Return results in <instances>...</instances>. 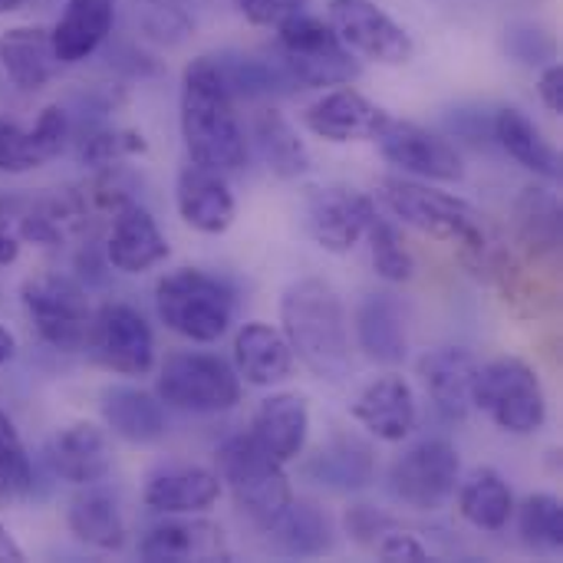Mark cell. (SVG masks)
I'll use <instances>...</instances> for the list:
<instances>
[{
    "label": "cell",
    "instance_id": "cell-9",
    "mask_svg": "<svg viewBox=\"0 0 563 563\" xmlns=\"http://www.w3.org/2000/svg\"><path fill=\"white\" fill-rule=\"evenodd\" d=\"M20 297L36 336L46 346L59 353H76L86 346L92 313H89L86 290L76 280L59 274H36L23 280Z\"/></svg>",
    "mask_w": 563,
    "mask_h": 563
},
{
    "label": "cell",
    "instance_id": "cell-25",
    "mask_svg": "<svg viewBox=\"0 0 563 563\" xmlns=\"http://www.w3.org/2000/svg\"><path fill=\"white\" fill-rule=\"evenodd\" d=\"M221 498L218 472L198 465L165 468L148 478L145 485V508L158 515H201Z\"/></svg>",
    "mask_w": 563,
    "mask_h": 563
},
{
    "label": "cell",
    "instance_id": "cell-30",
    "mask_svg": "<svg viewBox=\"0 0 563 563\" xmlns=\"http://www.w3.org/2000/svg\"><path fill=\"white\" fill-rule=\"evenodd\" d=\"M102 419L129 445H152L165 435V409L162 402L132 386H112L102 393Z\"/></svg>",
    "mask_w": 563,
    "mask_h": 563
},
{
    "label": "cell",
    "instance_id": "cell-39",
    "mask_svg": "<svg viewBox=\"0 0 563 563\" xmlns=\"http://www.w3.org/2000/svg\"><path fill=\"white\" fill-rule=\"evenodd\" d=\"M33 495V465L13 429L0 412V508H16Z\"/></svg>",
    "mask_w": 563,
    "mask_h": 563
},
{
    "label": "cell",
    "instance_id": "cell-38",
    "mask_svg": "<svg viewBox=\"0 0 563 563\" xmlns=\"http://www.w3.org/2000/svg\"><path fill=\"white\" fill-rule=\"evenodd\" d=\"M142 33L158 46H178L195 33V0H135Z\"/></svg>",
    "mask_w": 563,
    "mask_h": 563
},
{
    "label": "cell",
    "instance_id": "cell-50",
    "mask_svg": "<svg viewBox=\"0 0 563 563\" xmlns=\"http://www.w3.org/2000/svg\"><path fill=\"white\" fill-rule=\"evenodd\" d=\"M0 561H10V563H20L26 561V554H23V548L10 538V531L0 525Z\"/></svg>",
    "mask_w": 563,
    "mask_h": 563
},
{
    "label": "cell",
    "instance_id": "cell-17",
    "mask_svg": "<svg viewBox=\"0 0 563 563\" xmlns=\"http://www.w3.org/2000/svg\"><path fill=\"white\" fill-rule=\"evenodd\" d=\"M7 208L13 221V234L20 241H33L43 247L63 244L69 234H76L86 224V198L69 188L36 198H16Z\"/></svg>",
    "mask_w": 563,
    "mask_h": 563
},
{
    "label": "cell",
    "instance_id": "cell-26",
    "mask_svg": "<svg viewBox=\"0 0 563 563\" xmlns=\"http://www.w3.org/2000/svg\"><path fill=\"white\" fill-rule=\"evenodd\" d=\"M115 3L119 0H66V10L49 33L59 66L82 63L106 43L115 23Z\"/></svg>",
    "mask_w": 563,
    "mask_h": 563
},
{
    "label": "cell",
    "instance_id": "cell-14",
    "mask_svg": "<svg viewBox=\"0 0 563 563\" xmlns=\"http://www.w3.org/2000/svg\"><path fill=\"white\" fill-rule=\"evenodd\" d=\"M373 214H376V208L366 195H360L353 188H340V185L310 191V198L303 205L307 234L317 241V247H323L330 254L353 251L360 244V238H366Z\"/></svg>",
    "mask_w": 563,
    "mask_h": 563
},
{
    "label": "cell",
    "instance_id": "cell-51",
    "mask_svg": "<svg viewBox=\"0 0 563 563\" xmlns=\"http://www.w3.org/2000/svg\"><path fill=\"white\" fill-rule=\"evenodd\" d=\"M13 356H16V340H13V333L7 327H0V366L10 363Z\"/></svg>",
    "mask_w": 563,
    "mask_h": 563
},
{
    "label": "cell",
    "instance_id": "cell-16",
    "mask_svg": "<svg viewBox=\"0 0 563 563\" xmlns=\"http://www.w3.org/2000/svg\"><path fill=\"white\" fill-rule=\"evenodd\" d=\"M389 112L376 102H369L356 89H336L317 99L307 112L303 122L313 135L327 142H369L379 139V132L389 125Z\"/></svg>",
    "mask_w": 563,
    "mask_h": 563
},
{
    "label": "cell",
    "instance_id": "cell-33",
    "mask_svg": "<svg viewBox=\"0 0 563 563\" xmlns=\"http://www.w3.org/2000/svg\"><path fill=\"white\" fill-rule=\"evenodd\" d=\"M515 231L534 257H558L563 241L561 198L551 188H525L515 201Z\"/></svg>",
    "mask_w": 563,
    "mask_h": 563
},
{
    "label": "cell",
    "instance_id": "cell-28",
    "mask_svg": "<svg viewBox=\"0 0 563 563\" xmlns=\"http://www.w3.org/2000/svg\"><path fill=\"white\" fill-rule=\"evenodd\" d=\"M234 373L251 386H277L294 373V350L267 323H244L234 340Z\"/></svg>",
    "mask_w": 563,
    "mask_h": 563
},
{
    "label": "cell",
    "instance_id": "cell-13",
    "mask_svg": "<svg viewBox=\"0 0 563 563\" xmlns=\"http://www.w3.org/2000/svg\"><path fill=\"white\" fill-rule=\"evenodd\" d=\"M379 152L389 165H396L409 175H419V178H432V181H462L465 178V162H462L459 148L449 139H442L416 122L389 119V125L379 132Z\"/></svg>",
    "mask_w": 563,
    "mask_h": 563
},
{
    "label": "cell",
    "instance_id": "cell-11",
    "mask_svg": "<svg viewBox=\"0 0 563 563\" xmlns=\"http://www.w3.org/2000/svg\"><path fill=\"white\" fill-rule=\"evenodd\" d=\"M86 346L99 366L119 376H145L155 366L152 327L129 303H106L89 323Z\"/></svg>",
    "mask_w": 563,
    "mask_h": 563
},
{
    "label": "cell",
    "instance_id": "cell-19",
    "mask_svg": "<svg viewBox=\"0 0 563 563\" xmlns=\"http://www.w3.org/2000/svg\"><path fill=\"white\" fill-rule=\"evenodd\" d=\"M475 373H478V360L472 350H462V346H442L419 360L422 386L432 396L439 416L449 422H465L472 409Z\"/></svg>",
    "mask_w": 563,
    "mask_h": 563
},
{
    "label": "cell",
    "instance_id": "cell-20",
    "mask_svg": "<svg viewBox=\"0 0 563 563\" xmlns=\"http://www.w3.org/2000/svg\"><path fill=\"white\" fill-rule=\"evenodd\" d=\"M416 396L402 376H379L353 402V419L383 442H402L416 429Z\"/></svg>",
    "mask_w": 563,
    "mask_h": 563
},
{
    "label": "cell",
    "instance_id": "cell-2",
    "mask_svg": "<svg viewBox=\"0 0 563 563\" xmlns=\"http://www.w3.org/2000/svg\"><path fill=\"white\" fill-rule=\"evenodd\" d=\"M280 323L294 356L320 379L343 383L350 376V333L340 294L317 277H303L284 290Z\"/></svg>",
    "mask_w": 563,
    "mask_h": 563
},
{
    "label": "cell",
    "instance_id": "cell-15",
    "mask_svg": "<svg viewBox=\"0 0 563 563\" xmlns=\"http://www.w3.org/2000/svg\"><path fill=\"white\" fill-rule=\"evenodd\" d=\"M165 257H168V241L158 231L148 208L139 205L135 198L122 201L112 211V231L106 241L109 267H115L122 274H145L155 264H162Z\"/></svg>",
    "mask_w": 563,
    "mask_h": 563
},
{
    "label": "cell",
    "instance_id": "cell-44",
    "mask_svg": "<svg viewBox=\"0 0 563 563\" xmlns=\"http://www.w3.org/2000/svg\"><path fill=\"white\" fill-rule=\"evenodd\" d=\"M505 46L525 66H548L558 56V46H554L551 33L534 26V23H515L508 30V36H505Z\"/></svg>",
    "mask_w": 563,
    "mask_h": 563
},
{
    "label": "cell",
    "instance_id": "cell-37",
    "mask_svg": "<svg viewBox=\"0 0 563 563\" xmlns=\"http://www.w3.org/2000/svg\"><path fill=\"white\" fill-rule=\"evenodd\" d=\"M254 145L261 152V162L277 175V178H300L310 172V152L297 129L277 112L264 109L254 119Z\"/></svg>",
    "mask_w": 563,
    "mask_h": 563
},
{
    "label": "cell",
    "instance_id": "cell-49",
    "mask_svg": "<svg viewBox=\"0 0 563 563\" xmlns=\"http://www.w3.org/2000/svg\"><path fill=\"white\" fill-rule=\"evenodd\" d=\"M20 254V238L10 228H0V264H13Z\"/></svg>",
    "mask_w": 563,
    "mask_h": 563
},
{
    "label": "cell",
    "instance_id": "cell-23",
    "mask_svg": "<svg viewBox=\"0 0 563 563\" xmlns=\"http://www.w3.org/2000/svg\"><path fill=\"white\" fill-rule=\"evenodd\" d=\"M303 475L327 492H363L376 478L373 445L356 435H336L307 459Z\"/></svg>",
    "mask_w": 563,
    "mask_h": 563
},
{
    "label": "cell",
    "instance_id": "cell-36",
    "mask_svg": "<svg viewBox=\"0 0 563 563\" xmlns=\"http://www.w3.org/2000/svg\"><path fill=\"white\" fill-rule=\"evenodd\" d=\"M66 521L76 541L96 551H119L125 544V521H122L119 501L109 492H99L96 485H89L86 495L73 498Z\"/></svg>",
    "mask_w": 563,
    "mask_h": 563
},
{
    "label": "cell",
    "instance_id": "cell-45",
    "mask_svg": "<svg viewBox=\"0 0 563 563\" xmlns=\"http://www.w3.org/2000/svg\"><path fill=\"white\" fill-rule=\"evenodd\" d=\"M343 528L360 548H376L393 531V518L373 505H353L343 518Z\"/></svg>",
    "mask_w": 563,
    "mask_h": 563
},
{
    "label": "cell",
    "instance_id": "cell-46",
    "mask_svg": "<svg viewBox=\"0 0 563 563\" xmlns=\"http://www.w3.org/2000/svg\"><path fill=\"white\" fill-rule=\"evenodd\" d=\"M241 16L254 26H280L307 10V0H234Z\"/></svg>",
    "mask_w": 563,
    "mask_h": 563
},
{
    "label": "cell",
    "instance_id": "cell-27",
    "mask_svg": "<svg viewBox=\"0 0 563 563\" xmlns=\"http://www.w3.org/2000/svg\"><path fill=\"white\" fill-rule=\"evenodd\" d=\"M360 350L379 366H399L409 356L402 307L393 294H369L356 310Z\"/></svg>",
    "mask_w": 563,
    "mask_h": 563
},
{
    "label": "cell",
    "instance_id": "cell-21",
    "mask_svg": "<svg viewBox=\"0 0 563 563\" xmlns=\"http://www.w3.org/2000/svg\"><path fill=\"white\" fill-rule=\"evenodd\" d=\"M49 465H53L56 478H63L76 488H89V485L106 482V475L112 472V452H109L106 432L92 422L66 426L53 439Z\"/></svg>",
    "mask_w": 563,
    "mask_h": 563
},
{
    "label": "cell",
    "instance_id": "cell-8",
    "mask_svg": "<svg viewBox=\"0 0 563 563\" xmlns=\"http://www.w3.org/2000/svg\"><path fill=\"white\" fill-rule=\"evenodd\" d=\"M158 399L172 409L214 416L241 402V376L208 353H175L158 373Z\"/></svg>",
    "mask_w": 563,
    "mask_h": 563
},
{
    "label": "cell",
    "instance_id": "cell-31",
    "mask_svg": "<svg viewBox=\"0 0 563 563\" xmlns=\"http://www.w3.org/2000/svg\"><path fill=\"white\" fill-rule=\"evenodd\" d=\"M492 135L528 172H534L541 178H558L561 175V158H558L554 145L541 135V129L521 109H515V106L498 109L495 119H492Z\"/></svg>",
    "mask_w": 563,
    "mask_h": 563
},
{
    "label": "cell",
    "instance_id": "cell-4",
    "mask_svg": "<svg viewBox=\"0 0 563 563\" xmlns=\"http://www.w3.org/2000/svg\"><path fill=\"white\" fill-rule=\"evenodd\" d=\"M277 63L290 76L294 89L343 86L360 76V63L340 43L336 30L307 10L277 26Z\"/></svg>",
    "mask_w": 563,
    "mask_h": 563
},
{
    "label": "cell",
    "instance_id": "cell-10",
    "mask_svg": "<svg viewBox=\"0 0 563 563\" xmlns=\"http://www.w3.org/2000/svg\"><path fill=\"white\" fill-rule=\"evenodd\" d=\"M462 462L452 442L426 439L402 452L389 468V492L416 511H442L459 488Z\"/></svg>",
    "mask_w": 563,
    "mask_h": 563
},
{
    "label": "cell",
    "instance_id": "cell-24",
    "mask_svg": "<svg viewBox=\"0 0 563 563\" xmlns=\"http://www.w3.org/2000/svg\"><path fill=\"white\" fill-rule=\"evenodd\" d=\"M307 432H310V409H307V399L297 393H277L264 399L251 422L254 442L267 455H274L280 465L294 462L303 452Z\"/></svg>",
    "mask_w": 563,
    "mask_h": 563
},
{
    "label": "cell",
    "instance_id": "cell-3",
    "mask_svg": "<svg viewBox=\"0 0 563 563\" xmlns=\"http://www.w3.org/2000/svg\"><path fill=\"white\" fill-rule=\"evenodd\" d=\"M155 307L172 333L191 343H218L234 320V290L198 267H181L158 280Z\"/></svg>",
    "mask_w": 563,
    "mask_h": 563
},
{
    "label": "cell",
    "instance_id": "cell-43",
    "mask_svg": "<svg viewBox=\"0 0 563 563\" xmlns=\"http://www.w3.org/2000/svg\"><path fill=\"white\" fill-rule=\"evenodd\" d=\"M49 158H53L49 148L36 139L33 129L0 122V172L23 175V172H33L40 165H46Z\"/></svg>",
    "mask_w": 563,
    "mask_h": 563
},
{
    "label": "cell",
    "instance_id": "cell-40",
    "mask_svg": "<svg viewBox=\"0 0 563 563\" xmlns=\"http://www.w3.org/2000/svg\"><path fill=\"white\" fill-rule=\"evenodd\" d=\"M521 541L538 554H561L563 548V508L554 495H531L518 515Z\"/></svg>",
    "mask_w": 563,
    "mask_h": 563
},
{
    "label": "cell",
    "instance_id": "cell-12",
    "mask_svg": "<svg viewBox=\"0 0 563 563\" xmlns=\"http://www.w3.org/2000/svg\"><path fill=\"white\" fill-rule=\"evenodd\" d=\"M330 26L350 53L383 66L409 63L416 53L412 36L373 0H330Z\"/></svg>",
    "mask_w": 563,
    "mask_h": 563
},
{
    "label": "cell",
    "instance_id": "cell-1",
    "mask_svg": "<svg viewBox=\"0 0 563 563\" xmlns=\"http://www.w3.org/2000/svg\"><path fill=\"white\" fill-rule=\"evenodd\" d=\"M181 135L191 162L205 168L238 172L247 165V139L234 112V96L211 56L191 59L181 76Z\"/></svg>",
    "mask_w": 563,
    "mask_h": 563
},
{
    "label": "cell",
    "instance_id": "cell-18",
    "mask_svg": "<svg viewBox=\"0 0 563 563\" xmlns=\"http://www.w3.org/2000/svg\"><path fill=\"white\" fill-rule=\"evenodd\" d=\"M175 205L181 221L201 234H221L234 221V195L224 181V172L205 168L198 162H188L178 172Z\"/></svg>",
    "mask_w": 563,
    "mask_h": 563
},
{
    "label": "cell",
    "instance_id": "cell-7",
    "mask_svg": "<svg viewBox=\"0 0 563 563\" xmlns=\"http://www.w3.org/2000/svg\"><path fill=\"white\" fill-rule=\"evenodd\" d=\"M472 406H478L492 422L511 435H531L548 422V396L538 373L518 360L501 356L478 366L472 383Z\"/></svg>",
    "mask_w": 563,
    "mask_h": 563
},
{
    "label": "cell",
    "instance_id": "cell-41",
    "mask_svg": "<svg viewBox=\"0 0 563 563\" xmlns=\"http://www.w3.org/2000/svg\"><path fill=\"white\" fill-rule=\"evenodd\" d=\"M145 152V139L139 132H129V129H109L102 122H89L79 139H76V155L82 165H92V168H109L129 155H139Z\"/></svg>",
    "mask_w": 563,
    "mask_h": 563
},
{
    "label": "cell",
    "instance_id": "cell-5",
    "mask_svg": "<svg viewBox=\"0 0 563 563\" xmlns=\"http://www.w3.org/2000/svg\"><path fill=\"white\" fill-rule=\"evenodd\" d=\"M218 478L231 488L234 505L261 528H271L294 501L284 465L267 455L251 432L234 435L218 449Z\"/></svg>",
    "mask_w": 563,
    "mask_h": 563
},
{
    "label": "cell",
    "instance_id": "cell-48",
    "mask_svg": "<svg viewBox=\"0 0 563 563\" xmlns=\"http://www.w3.org/2000/svg\"><path fill=\"white\" fill-rule=\"evenodd\" d=\"M538 92L544 99V106L561 115L563 112V66L558 59H551L544 69H541V79H538Z\"/></svg>",
    "mask_w": 563,
    "mask_h": 563
},
{
    "label": "cell",
    "instance_id": "cell-29",
    "mask_svg": "<svg viewBox=\"0 0 563 563\" xmlns=\"http://www.w3.org/2000/svg\"><path fill=\"white\" fill-rule=\"evenodd\" d=\"M0 66L13 79V86H20L26 92L43 89L59 69L49 30H43V26L3 30L0 33Z\"/></svg>",
    "mask_w": 563,
    "mask_h": 563
},
{
    "label": "cell",
    "instance_id": "cell-34",
    "mask_svg": "<svg viewBox=\"0 0 563 563\" xmlns=\"http://www.w3.org/2000/svg\"><path fill=\"white\" fill-rule=\"evenodd\" d=\"M455 492H459V511L468 525H475L478 531L508 528L515 515V495L495 468H475Z\"/></svg>",
    "mask_w": 563,
    "mask_h": 563
},
{
    "label": "cell",
    "instance_id": "cell-32",
    "mask_svg": "<svg viewBox=\"0 0 563 563\" xmlns=\"http://www.w3.org/2000/svg\"><path fill=\"white\" fill-rule=\"evenodd\" d=\"M267 531L277 551L287 558H320L333 551V541H336L330 515L310 501H290Z\"/></svg>",
    "mask_w": 563,
    "mask_h": 563
},
{
    "label": "cell",
    "instance_id": "cell-52",
    "mask_svg": "<svg viewBox=\"0 0 563 563\" xmlns=\"http://www.w3.org/2000/svg\"><path fill=\"white\" fill-rule=\"evenodd\" d=\"M23 0H0V13H10V10H16Z\"/></svg>",
    "mask_w": 563,
    "mask_h": 563
},
{
    "label": "cell",
    "instance_id": "cell-47",
    "mask_svg": "<svg viewBox=\"0 0 563 563\" xmlns=\"http://www.w3.org/2000/svg\"><path fill=\"white\" fill-rule=\"evenodd\" d=\"M376 551H379V561H386V563L429 561V551H426L412 534H393V531H389V534L376 544Z\"/></svg>",
    "mask_w": 563,
    "mask_h": 563
},
{
    "label": "cell",
    "instance_id": "cell-35",
    "mask_svg": "<svg viewBox=\"0 0 563 563\" xmlns=\"http://www.w3.org/2000/svg\"><path fill=\"white\" fill-rule=\"evenodd\" d=\"M218 66L221 82L234 99H264V96H280L294 92L290 76L277 63V56H247V53H214L211 56Z\"/></svg>",
    "mask_w": 563,
    "mask_h": 563
},
{
    "label": "cell",
    "instance_id": "cell-42",
    "mask_svg": "<svg viewBox=\"0 0 563 563\" xmlns=\"http://www.w3.org/2000/svg\"><path fill=\"white\" fill-rule=\"evenodd\" d=\"M366 238H369V251H373V267L383 280L389 284H402V280H412L416 274V261L399 234V228L383 218V214H373L369 228H366Z\"/></svg>",
    "mask_w": 563,
    "mask_h": 563
},
{
    "label": "cell",
    "instance_id": "cell-6",
    "mask_svg": "<svg viewBox=\"0 0 563 563\" xmlns=\"http://www.w3.org/2000/svg\"><path fill=\"white\" fill-rule=\"evenodd\" d=\"M379 201L409 228L432 234L439 241H452L462 244L465 251H475L488 241L485 234V221L482 214L445 191H435L429 185L419 181H406V178H383L379 185Z\"/></svg>",
    "mask_w": 563,
    "mask_h": 563
},
{
    "label": "cell",
    "instance_id": "cell-22",
    "mask_svg": "<svg viewBox=\"0 0 563 563\" xmlns=\"http://www.w3.org/2000/svg\"><path fill=\"white\" fill-rule=\"evenodd\" d=\"M139 558L148 563L228 561L231 551L224 531L211 521H165L142 538Z\"/></svg>",
    "mask_w": 563,
    "mask_h": 563
}]
</instances>
